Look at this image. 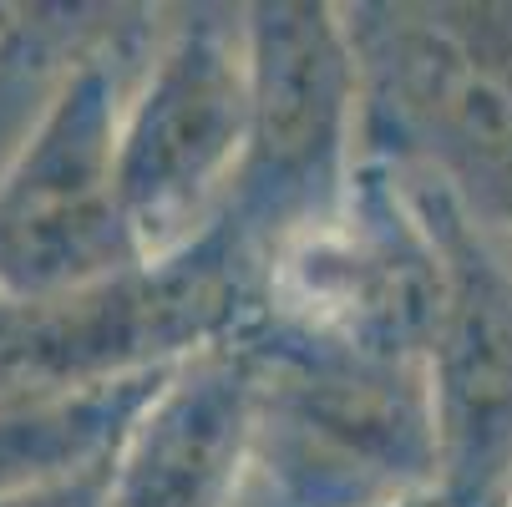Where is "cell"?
<instances>
[{"mask_svg":"<svg viewBox=\"0 0 512 507\" xmlns=\"http://www.w3.org/2000/svg\"><path fill=\"white\" fill-rule=\"evenodd\" d=\"M127 92L117 41L56 71L31 132L0 168V295H66L148 264L117 173Z\"/></svg>","mask_w":512,"mask_h":507,"instance_id":"obj_6","label":"cell"},{"mask_svg":"<svg viewBox=\"0 0 512 507\" xmlns=\"http://www.w3.org/2000/svg\"><path fill=\"white\" fill-rule=\"evenodd\" d=\"M249 148V21L188 6L163 26L122 107L117 173L142 259L158 264L218 229Z\"/></svg>","mask_w":512,"mask_h":507,"instance_id":"obj_5","label":"cell"},{"mask_svg":"<svg viewBox=\"0 0 512 507\" xmlns=\"http://www.w3.org/2000/svg\"><path fill=\"white\" fill-rule=\"evenodd\" d=\"M259 355L254 467L295 507H376L436 487L426 360H376L249 330Z\"/></svg>","mask_w":512,"mask_h":507,"instance_id":"obj_3","label":"cell"},{"mask_svg":"<svg viewBox=\"0 0 512 507\" xmlns=\"http://www.w3.org/2000/svg\"><path fill=\"white\" fill-rule=\"evenodd\" d=\"M376 507H447V502L436 497V487H421V492H406V497H386Z\"/></svg>","mask_w":512,"mask_h":507,"instance_id":"obj_12","label":"cell"},{"mask_svg":"<svg viewBox=\"0 0 512 507\" xmlns=\"http://www.w3.org/2000/svg\"><path fill=\"white\" fill-rule=\"evenodd\" d=\"M249 21V148L224 224L259 264L345 208L360 173V61L345 6L264 0Z\"/></svg>","mask_w":512,"mask_h":507,"instance_id":"obj_4","label":"cell"},{"mask_svg":"<svg viewBox=\"0 0 512 507\" xmlns=\"http://www.w3.org/2000/svg\"><path fill=\"white\" fill-rule=\"evenodd\" d=\"M264 264L218 224L132 274L16 300L0 295V401L173 371L259 325Z\"/></svg>","mask_w":512,"mask_h":507,"instance_id":"obj_2","label":"cell"},{"mask_svg":"<svg viewBox=\"0 0 512 507\" xmlns=\"http://www.w3.org/2000/svg\"><path fill=\"white\" fill-rule=\"evenodd\" d=\"M173 371L0 401V502L51 492L117 467V452L127 447L132 426L158 401Z\"/></svg>","mask_w":512,"mask_h":507,"instance_id":"obj_10","label":"cell"},{"mask_svg":"<svg viewBox=\"0 0 512 507\" xmlns=\"http://www.w3.org/2000/svg\"><path fill=\"white\" fill-rule=\"evenodd\" d=\"M507 507H512V497H507Z\"/></svg>","mask_w":512,"mask_h":507,"instance_id":"obj_13","label":"cell"},{"mask_svg":"<svg viewBox=\"0 0 512 507\" xmlns=\"http://www.w3.org/2000/svg\"><path fill=\"white\" fill-rule=\"evenodd\" d=\"M360 158L431 178L512 239V0L345 6Z\"/></svg>","mask_w":512,"mask_h":507,"instance_id":"obj_1","label":"cell"},{"mask_svg":"<svg viewBox=\"0 0 512 507\" xmlns=\"http://www.w3.org/2000/svg\"><path fill=\"white\" fill-rule=\"evenodd\" d=\"M259 447V355L249 335L188 355L112 467V507H234Z\"/></svg>","mask_w":512,"mask_h":507,"instance_id":"obj_9","label":"cell"},{"mask_svg":"<svg viewBox=\"0 0 512 507\" xmlns=\"http://www.w3.org/2000/svg\"><path fill=\"white\" fill-rule=\"evenodd\" d=\"M442 315V254L406 178L360 158L340 213L264 259L259 330L325 350L426 360Z\"/></svg>","mask_w":512,"mask_h":507,"instance_id":"obj_7","label":"cell"},{"mask_svg":"<svg viewBox=\"0 0 512 507\" xmlns=\"http://www.w3.org/2000/svg\"><path fill=\"white\" fill-rule=\"evenodd\" d=\"M0 507H112V467L82 482H66L51 492H31V497H6Z\"/></svg>","mask_w":512,"mask_h":507,"instance_id":"obj_11","label":"cell"},{"mask_svg":"<svg viewBox=\"0 0 512 507\" xmlns=\"http://www.w3.org/2000/svg\"><path fill=\"white\" fill-rule=\"evenodd\" d=\"M391 168V163H386ZM401 173V168H396ZM442 254V315L426 350L436 416V497H512V239L492 234L431 178L401 173Z\"/></svg>","mask_w":512,"mask_h":507,"instance_id":"obj_8","label":"cell"}]
</instances>
